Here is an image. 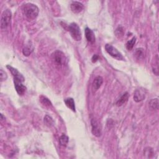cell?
Returning <instances> with one entry per match:
<instances>
[{"instance_id":"9","label":"cell","mask_w":159,"mask_h":159,"mask_svg":"<svg viewBox=\"0 0 159 159\" xmlns=\"http://www.w3.org/2000/svg\"><path fill=\"white\" fill-rule=\"evenodd\" d=\"M70 8L73 13L78 14L81 13L84 9L83 4L78 1H73L70 4Z\"/></svg>"},{"instance_id":"8","label":"cell","mask_w":159,"mask_h":159,"mask_svg":"<svg viewBox=\"0 0 159 159\" xmlns=\"http://www.w3.org/2000/svg\"><path fill=\"white\" fill-rule=\"evenodd\" d=\"M146 96V90L140 88L136 90L134 93V100L136 103L143 101L145 98Z\"/></svg>"},{"instance_id":"18","label":"cell","mask_w":159,"mask_h":159,"mask_svg":"<svg viewBox=\"0 0 159 159\" xmlns=\"http://www.w3.org/2000/svg\"><path fill=\"white\" fill-rule=\"evenodd\" d=\"M152 70L155 75H158V58L157 55L154 57V66H152Z\"/></svg>"},{"instance_id":"13","label":"cell","mask_w":159,"mask_h":159,"mask_svg":"<svg viewBox=\"0 0 159 159\" xmlns=\"http://www.w3.org/2000/svg\"><path fill=\"white\" fill-rule=\"evenodd\" d=\"M128 99H129V94L127 92H126L119 98V100L116 102V105L117 106H121L126 103L128 101Z\"/></svg>"},{"instance_id":"15","label":"cell","mask_w":159,"mask_h":159,"mask_svg":"<svg viewBox=\"0 0 159 159\" xmlns=\"http://www.w3.org/2000/svg\"><path fill=\"white\" fill-rule=\"evenodd\" d=\"M149 107L151 110H155L158 108V98L152 99L149 103Z\"/></svg>"},{"instance_id":"5","label":"cell","mask_w":159,"mask_h":159,"mask_svg":"<svg viewBox=\"0 0 159 159\" xmlns=\"http://www.w3.org/2000/svg\"><path fill=\"white\" fill-rule=\"evenodd\" d=\"M11 18H12V13L11 10H4L2 13L1 19V28L2 29H6L10 25Z\"/></svg>"},{"instance_id":"1","label":"cell","mask_w":159,"mask_h":159,"mask_svg":"<svg viewBox=\"0 0 159 159\" xmlns=\"http://www.w3.org/2000/svg\"><path fill=\"white\" fill-rule=\"evenodd\" d=\"M6 67L13 76L14 87L16 92L19 95H23L26 90V87L23 85V82L25 81L24 76L15 68L10 65H7Z\"/></svg>"},{"instance_id":"10","label":"cell","mask_w":159,"mask_h":159,"mask_svg":"<svg viewBox=\"0 0 159 159\" xmlns=\"http://www.w3.org/2000/svg\"><path fill=\"white\" fill-rule=\"evenodd\" d=\"M85 37H86V39L88 41V42L90 43H94L95 42V36L93 31L90 29L89 27H86L85 30Z\"/></svg>"},{"instance_id":"24","label":"cell","mask_w":159,"mask_h":159,"mask_svg":"<svg viewBox=\"0 0 159 159\" xmlns=\"http://www.w3.org/2000/svg\"><path fill=\"white\" fill-rule=\"evenodd\" d=\"M115 33H116V36H119V37L122 36L123 34H124L123 28L121 26H119L117 28V29H116Z\"/></svg>"},{"instance_id":"21","label":"cell","mask_w":159,"mask_h":159,"mask_svg":"<svg viewBox=\"0 0 159 159\" xmlns=\"http://www.w3.org/2000/svg\"><path fill=\"white\" fill-rule=\"evenodd\" d=\"M135 42H136V37H134L132 39H130V41H127V42L126 44L127 49L128 50H131L134 46Z\"/></svg>"},{"instance_id":"25","label":"cell","mask_w":159,"mask_h":159,"mask_svg":"<svg viewBox=\"0 0 159 159\" xmlns=\"http://www.w3.org/2000/svg\"><path fill=\"white\" fill-rule=\"evenodd\" d=\"M99 59V57L97 55H94L93 57H92V62L93 63H95V62H97Z\"/></svg>"},{"instance_id":"16","label":"cell","mask_w":159,"mask_h":159,"mask_svg":"<svg viewBox=\"0 0 159 159\" xmlns=\"http://www.w3.org/2000/svg\"><path fill=\"white\" fill-rule=\"evenodd\" d=\"M44 121L45 124L47 126H48L49 127H52L54 124V121L53 120V119L52 118V117H50L49 115H45L44 119Z\"/></svg>"},{"instance_id":"11","label":"cell","mask_w":159,"mask_h":159,"mask_svg":"<svg viewBox=\"0 0 159 159\" xmlns=\"http://www.w3.org/2000/svg\"><path fill=\"white\" fill-rule=\"evenodd\" d=\"M103 83V77H101V76H98L96 77L93 83V86H92V89L93 92H96L102 85Z\"/></svg>"},{"instance_id":"6","label":"cell","mask_w":159,"mask_h":159,"mask_svg":"<svg viewBox=\"0 0 159 159\" xmlns=\"http://www.w3.org/2000/svg\"><path fill=\"white\" fill-rule=\"evenodd\" d=\"M105 50L107 53L110 54V55H111V57H112L113 58H115L118 60H124V58L122 54L119 52L116 48L113 47L112 45L110 44H106L105 45Z\"/></svg>"},{"instance_id":"7","label":"cell","mask_w":159,"mask_h":159,"mask_svg":"<svg viewBox=\"0 0 159 159\" xmlns=\"http://www.w3.org/2000/svg\"><path fill=\"white\" fill-rule=\"evenodd\" d=\"M91 125H92V134L96 137H100L102 134V129L100 124L96 119H92L91 121Z\"/></svg>"},{"instance_id":"12","label":"cell","mask_w":159,"mask_h":159,"mask_svg":"<svg viewBox=\"0 0 159 159\" xmlns=\"http://www.w3.org/2000/svg\"><path fill=\"white\" fill-rule=\"evenodd\" d=\"M64 103L66 106L70 109L72 111L75 112L76 111V107H75V103L74 100L72 98H68L64 100Z\"/></svg>"},{"instance_id":"22","label":"cell","mask_w":159,"mask_h":159,"mask_svg":"<svg viewBox=\"0 0 159 159\" xmlns=\"http://www.w3.org/2000/svg\"><path fill=\"white\" fill-rule=\"evenodd\" d=\"M144 154L147 158H150L154 154V151H153L152 149L150 148V147H147L144 150Z\"/></svg>"},{"instance_id":"14","label":"cell","mask_w":159,"mask_h":159,"mask_svg":"<svg viewBox=\"0 0 159 159\" xmlns=\"http://www.w3.org/2000/svg\"><path fill=\"white\" fill-rule=\"evenodd\" d=\"M34 50V47L33 45L30 44V42L27 44L23 48V50H22V54L24 56H29V55L31 54V53L33 52Z\"/></svg>"},{"instance_id":"3","label":"cell","mask_w":159,"mask_h":159,"mask_svg":"<svg viewBox=\"0 0 159 159\" xmlns=\"http://www.w3.org/2000/svg\"><path fill=\"white\" fill-rule=\"evenodd\" d=\"M52 59L55 67L59 69L64 67L67 63L65 54L60 50H56L52 54Z\"/></svg>"},{"instance_id":"23","label":"cell","mask_w":159,"mask_h":159,"mask_svg":"<svg viewBox=\"0 0 159 159\" xmlns=\"http://www.w3.org/2000/svg\"><path fill=\"white\" fill-rule=\"evenodd\" d=\"M8 78V75L3 69L0 70V80H1V82L5 81Z\"/></svg>"},{"instance_id":"17","label":"cell","mask_w":159,"mask_h":159,"mask_svg":"<svg viewBox=\"0 0 159 159\" xmlns=\"http://www.w3.org/2000/svg\"><path fill=\"white\" fill-rule=\"evenodd\" d=\"M69 137L65 134H62L59 138V143L62 146H67L68 143H69Z\"/></svg>"},{"instance_id":"2","label":"cell","mask_w":159,"mask_h":159,"mask_svg":"<svg viewBox=\"0 0 159 159\" xmlns=\"http://www.w3.org/2000/svg\"><path fill=\"white\" fill-rule=\"evenodd\" d=\"M22 12L29 20H34L39 15V9L36 4L28 3L24 4Z\"/></svg>"},{"instance_id":"19","label":"cell","mask_w":159,"mask_h":159,"mask_svg":"<svg viewBox=\"0 0 159 159\" xmlns=\"http://www.w3.org/2000/svg\"><path fill=\"white\" fill-rule=\"evenodd\" d=\"M40 100H41V103L43 104L46 107H51L52 106V103H51L50 101L44 96H41L40 97Z\"/></svg>"},{"instance_id":"20","label":"cell","mask_w":159,"mask_h":159,"mask_svg":"<svg viewBox=\"0 0 159 159\" xmlns=\"http://www.w3.org/2000/svg\"><path fill=\"white\" fill-rule=\"evenodd\" d=\"M135 55L138 59H142L144 57V51L143 48L137 49L135 50Z\"/></svg>"},{"instance_id":"4","label":"cell","mask_w":159,"mask_h":159,"mask_svg":"<svg viewBox=\"0 0 159 159\" xmlns=\"http://www.w3.org/2000/svg\"><path fill=\"white\" fill-rule=\"evenodd\" d=\"M69 31L72 37L75 41H80L82 40V32L80 28L75 22H72L69 26Z\"/></svg>"}]
</instances>
